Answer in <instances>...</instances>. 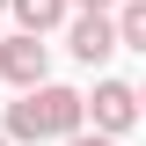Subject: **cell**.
<instances>
[{
    "label": "cell",
    "instance_id": "52a82bcc",
    "mask_svg": "<svg viewBox=\"0 0 146 146\" xmlns=\"http://www.w3.org/2000/svg\"><path fill=\"white\" fill-rule=\"evenodd\" d=\"M66 146H117V139H110V131H95V124H88V131H73Z\"/></svg>",
    "mask_w": 146,
    "mask_h": 146
},
{
    "label": "cell",
    "instance_id": "8992f818",
    "mask_svg": "<svg viewBox=\"0 0 146 146\" xmlns=\"http://www.w3.org/2000/svg\"><path fill=\"white\" fill-rule=\"evenodd\" d=\"M117 36H124V51H146V0L117 7Z\"/></svg>",
    "mask_w": 146,
    "mask_h": 146
},
{
    "label": "cell",
    "instance_id": "ba28073f",
    "mask_svg": "<svg viewBox=\"0 0 146 146\" xmlns=\"http://www.w3.org/2000/svg\"><path fill=\"white\" fill-rule=\"evenodd\" d=\"M73 7H102V15H110V7H117V0H73Z\"/></svg>",
    "mask_w": 146,
    "mask_h": 146
},
{
    "label": "cell",
    "instance_id": "5b68a950",
    "mask_svg": "<svg viewBox=\"0 0 146 146\" xmlns=\"http://www.w3.org/2000/svg\"><path fill=\"white\" fill-rule=\"evenodd\" d=\"M7 15H15L29 36H51V29H66L80 7H73V0H7Z\"/></svg>",
    "mask_w": 146,
    "mask_h": 146
},
{
    "label": "cell",
    "instance_id": "277c9868",
    "mask_svg": "<svg viewBox=\"0 0 146 146\" xmlns=\"http://www.w3.org/2000/svg\"><path fill=\"white\" fill-rule=\"evenodd\" d=\"M66 44L80 66H102L110 51H124V36H117V15H102V7H80V15L66 22Z\"/></svg>",
    "mask_w": 146,
    "mask_h": 146
},
{
    "label": "cell",
    "instance_id": "30bf717a",
    "mask_svg": "<svg viewBox=\"0 0 146 146\" xmlns=\"http://www.w3.org/2000/svg\"><path fill=\"white\" fill-rule=\"evenodd\" d=\"M139 102H146V80H139Z\"/></svg>",
    "mask_w": 146,
    "mask_h": 146
},
{
    "label": "cell",
    "instance_id": "6da1fadb",
    "mask_svg": "<svg viewBox=\"0 0 146 146\" xmlns=\"http://www.w3.org/2000/svg\"><path fill=\"white\" fill-rule=\"evenodd\" d=\"M7 139L36 146V139H58L66 146L73 131H88V95L80 88H58V80H44V88H22V102H7Z\"/></svg>",
    "mask_w": 146,
    "mask_h": 146
},
{
    "label": "cell",
    "instance_id": "9c48e42d",
    "mask_svg": "<svg viewBox=\"0 0 146 146\" xmlns=\"http://www.w3.org/2000/svg\"><path fill=\"white\" fill-rule=\"evenodd\" d=\"M0 146H15V139H7V131H0Z\"/></svg>",
    "mask_w": 146,
    "mask_h": 146
},
{
    "label": "cell",
    "instance_id": "8fae6325",
    "mask_svg": "<svg viewBox=\"0 0 146 146\" xmlns=\"http://www.w3.org/2000/svg\"><path fill=\"white\" fill-rule=\"evenodd\" d=\"M0 7H7V0H0Z\"/></svg>",
    "mask_w": 146,
    "mask_h": 146
},
{
    "label": "cell",
    "instance_id": "7a4b0ae2",
    "mask_svg": "<svg viewBox=\"0 0 146 146\" xmlns=\"http://www.w3.org/2000/svg\"><path fill=\"white\" fill-rule=\"evenodd\" d=\"M139 117H146V102H139V88H131V80H95V95H88V124H95V131L124 139Z\"/></svg>",
    "mask_w": 146,
    "mask_h": 146
},
{
    "label": "cell",
    "instance_id": "3957f363",
    "mask_svg": "<svg viewBox=\"0 0 146 146\" xmlns=\"http://www.w3.org/2000/svg\"><path fill=\"white\" fill-rule=\"evenodd\" d=\"M0 80H7V88H44V80H51V51H44V36H29V29L7 36V44H0Z\"/></svg>",
    "mask_w": 146,
    "mask_h": 146
}]
</instances>
